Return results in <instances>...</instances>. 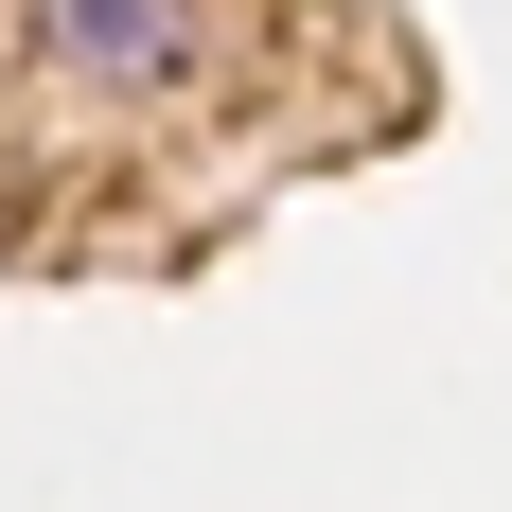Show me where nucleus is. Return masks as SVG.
I'll use <instances>...</instances> for the list:
<instances>
[{
	"mask_svg": "<svg viewBox=\"0 0 512 512\" xmlns=\"http://www.w3.org/2000/svg\"><path fill=\"white\" fill-rule=\"evenodd\" d=\"M36 36L89 71V89H159L177 71V0H36Z\"/></svg>",
	"mask_w": 512,
	"mask_h": 512,
	"instance_id": "nucleus-1",
	"label": "nucleus"
}]
</instances>
